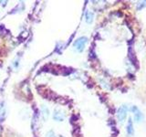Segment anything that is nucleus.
Segmentation results:
<instances>
[{
    "label": "nucleus",
    "instance_id": "nucleus-3",
    "mask_svg": "<svg viewBox=\"0 0 146 137\" xmlns=\"http://www.w3.org/2000/svg\"><path fill=\"white\" fill-rule=\"evenodd\" d=\"M131 111L134 113V120L136 122H141L143 121V114L136 106H132L131 108Z\"/></svg>",
    "mask_w": 146,
    "mask_h": 137
},
{
    "label": "nucleus",
    "instance_id": "nucleus-4",
    "mask_svg": "<svg viewBox=\"0 0 146 137\" xmlns=\"http://www.w3.org/2000/svg\"><path fill=\"white\" fill-rule=\"evenodd\" d=\"M64 118H65V113L58 109L55 110V112H54V119L55 120L58 121V122H61L64 120Z\"/></svg>",
    "mask_w": 146,
    "mask_h": 137
},
{
    "label": "nucleus",
    "instance_id": "nucleus-5",
    "mask_svg": "<svg viewBox=\"0 0 146 137\" xmlns=\"http://www.w3.org/2000/svg\"><path fill=\"white\" fill-rule=\"evenodd\" d=\"M127 134L129 136H132L134 134V129H133V123H132L131 118L129 119L127 124Z\"/></svg>",
    "mask_w": 146,
    "mask_h": 137
},
{
    "label": "nucleus",
    "instance_id": "nucleus-6",
    "mask_svg": "<svg viewBox=\"0 0 146 137\" xmlns=\"http://www.w3.org/2000/svg\"><path fill=\"white\" fill-rule=\"evenodd\" d=\"M6 115V108H5V103L3 102H0V120Z\"/></svg>",
    "mask_w": 146,
    "mask_h": 137
},
{
    "label": "nucleus",
    "instance_id": "nucleus-8",
    "mask_svg": "<svg viewBox=\"0 0 146 137\" xmlns=\"http://www.w3.org/2000/svg\"><path fill=\"white\" fill-rule=\"evenodd\" d=\"M144 7H146V1H143V2L138 4V6H137V8H138L139 10H140V9H141V8Z\"/></svg>",
    "mask_w": 146,
    "mask_h": 137
},
{
    "label": "nucleus",
    "instance_id": "nucleus-7",
    "mask_svg": "<svg viewBox=\"0 0 146 137\" xmlns=\"http://www.w3.org/2000/svg\"><path fill=\"white\" fill-rule=\"evenodd\" d=\"M92 20H93V13L87 11L86 12V22L90 24V23L92 22Z\"/></svg>",
    "mask_w": 146,
    "mask_h": 137
},
{
    "label": "nucleus",
    "instance_id": "nucleus-2",
    "mask_svg": "<svg viewBox=\"0 0 146 137\" xmlns=\"http://www.w3.org/2000/svg\"><path fill=\"white\" fill-rule=\"evenodd\" d=\"M127 112H128V108L126 105H121V106L118 109L117 111V117L118 120L121 122H122L127 117Z\"/></svg>",
    "mask_w": 146,
    "mask_h": 137
},
{
    "label": "nucleus",
    "instance_id": "nucleus-1",
    "mask_svg": "<svg viewBox=\"0 0 146 137\" xmlns=\"http://www.w3.org/2000/svg\"><path fill=\"white\" fill-rule=\"evenodd\" d=\"M87 42H88V39H87L86 37H81V38L78 39L74 42V47L76 48V49L78 50V51L81 52L82 50L84 49L85 45Z\"/></svg>",
    "mask_w": 146,
    "mask_h": 137
},
{
    "label": "nucleus",
    "instance_id": "nucleus-9",
    "mask_svg": "<svg viewBox=\"0 0 146 137\" xmlns=\"http://www.w3.org/2000/svg\"><path fill=\"white\" fill-rule=\"evenodd\" d=\"M46 137H58V136L55 135L53 132H49L48 134H47V136H46Z\"/></svg>",
    "mask_w": 146,
    "mask_h": 137
}]
</instances>
